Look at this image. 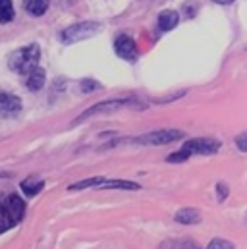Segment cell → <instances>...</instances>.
I'll list each match as a JSON object with an SVG mask.
<instances>
[{
	"label": "cell",
	"mask_w": 247,
	"mask_h": 249,
	"mask_svg": "<svg viewBox=\"0 0 247 249\" xmlns=\"http://www.w3.org/2000/svg\"><path fill=\"white\" fill-rule=\"evenodd\" d=\"M216 189H218V199H220V201H224V199L228 197V187L220 182V184L216 186Z\"/></svg>",
	"instance_id": "22"
},
{
	"label": "cell",
	"mask_w": 247,
	"mask_h": 249,
	"mask_svg": "<svg viewBox=\"0 0 247 249\" xmlns=\"http://www.w3.org/2000/svg\"><path fill=\"white\" fill-rule=\"evenodd\" d=\"M23 8L31 16H43L49 10V0H23Z\"/></svg>",
	"instance_id": "14"
},
{
	"label": "cell",
	"mask_w": 247,
	"mask_h": 249,
	"mask_svg": "<svg viewBox=\"0 0 247 249\" xmlns=\"http://www.w3.org/2000/svg\"><path fill=\"white\" fill-rule=\"evenodd\" d=\"M212 2H216V4H230V2H234V0H212Z\"/></svg>",
	"instance_id": "23"
},
{
	"label": "cell",
	"mask_w": 247,
	"mask_h": 249,
	"mask_svg": "<svg viewBox=\"0 0 247 249\" xmlns=\"http://www.w3.org/2000/svg\"><path fill=\"white\" fill-rule=\"evenodd\" d=\"M168 160H170V162H184V160H187V157H185L182 151H178V153L170 155V157H168Z\"/></svg>",
	"instance_id": "21"
},
{
	"label": "cell",
	"mask_w": 247,
	"mask_h": 249,
	"mask_svg": "<svg viewBox=\"0 0 247 249\" xmlns=\"http://www.w3.org/2000/svg\"><path fill=\"white\" fill-rule=\"evenodd\" d=\"M45 186V182L41 180V178H37V176H29V178H25L23 182H21V191H23V195H27V197H35L41 189Z\"/></svg>",
	"instance_id": "11"
},
{
	"label": "cell",
	"mask_w": 247,
	"mask_h": 249,
	"mask_svg": "<svg viewBox=\"0 0 247 249\" xmlns=\"http://www.w3.org/2000/svg\"><path fill=\"white\" fill-rule=\"evenodd\" d=\"M182 135H184V131H180V129H157L151 133H143L133 141L139 145H168L172 141H178Z\"/></svg>",
	"instance_id": "4"
},
{
	"label": "cell",
	"mask_w": 247,
	"mask_h": 249,
	"mask_svg": "<svg viewBox=\"0 0 247 249\" xmlns=\"http://www.w3.org/2000/svg\"><path fill=\"white\" fill-rule=\"evenodd\" d=\"M174 218H176V222H180V224H197V222L201 220V214H199L197 209H182V211L176 213Z\"/></svg>",
	"instance_id": "13"
},
{
	"label": "cell",
	"mask_w": 247,
	"mask_h": 249,
	"mask_svg": "<svg viewBox=\"0 0 247 249\" xmlns=\"http://www.w3.org/2000/svg\"><path fill=\"white\" fill-rule=\"evenodd\" d=\"M79 85H81V91H83V93H93V91L101 89V85H99L97 81H93V79H83Z\"/></svg>",
	"instance_id": "18"
},
{
	"label": "cell",
	"mask_w": 247,
	"mask_h": 249,
	"mask_svg": "<svg viewBox=\"0 0 247 249\" xmlns=\"http://www.w3.org/2000/svg\"><path fill=\"white\" fill-rule=\"evenodd\" d=\"M114 51L116 54L124 60H135L139 51H137V43L129 37V35H118L114 41Z\"/></svg>",
	"instance_id": "6"
},
{
	"label": "cell",
	"mask_w": 247,
	"mask_h": 249,
	"mask_svg": "<svg viewBox=\"0 0 247 249\" xmlns=\"http://www.w3.org/2000/svg\"><path fill=\"white\" fill-rule=\"evenodd\" d=\"M21 110V101L19 97L16 95H10V93H0V114H16Z\"/></svg>",
	"instance_id": "8"
},
{
	"label": "cell",
	"mask_w": 247,
	"mask_h": 249,
	"mask_svg": "<svg viewBox=\"0 0 247 249\" xmlns=\"http://www.w3.org/2000/svg\"><path fill=\"white\" fill-rule=\"evenodd\" d=\"M207 249H234V246L230 242H226V240H212Z\"/></svg>",
	"instance_id": "19"
},
{
	"label": "cell",
	"mask_w": 247,
	"mask_h": 249,
	"mask_svg": "<svg viewBox=\"0 0 247 249\" xmlns=\"http://www.w3.org/2000/svg\"><path fill=\"white\" fill-rule=\"evenodd\" d=\"M182 249H199V248H197V246H184Z\"/></svg>",
	"instance_id": "24"
},
{
	"label": "cell",
	"mask_w": 247,
	"mask_h": 249,
	"mask_svg": "<svg viewBox=\"0 0 247 249\" xmlns=\"http://www.w3.org/2000/svg\"><path fill=\"white\" fill-rule=\"evenodd\" d=\"M129 103H133L131 99H118V101H106V103H99V105H95V107H91L89 110H85L79 118H77V122H83L85 118H91V116H95V114H105V112H114V110H120L124 107H127Z\"/></svg>",
	"instance_id": "5"
},
{
	"label": "cell",
	"mask_w": 247,
	"mask_h": 249,
	"mask_svg": "<svg viewBox=\"0 0 247 249\" xmlns=\"http://www.w3.org/2000/svg\"><path fill=\"white\" fill-rule=\"evenodd\" d=\"M236 147H238L240 151L247 153V133H240V135L236 137Z\"/></svg>",
	"instance_id": "20"
},
{
	"label": "cell",
	"mask_w": 247,
	"mask_h": 249,
	"mask_svg": "<svg viewBox=\"0 0 247 249\" xmlns=\"http://www.w3.org/2000/svg\"><path fill=\"white\" fill-rule=\"evenodd\" d=\"M14 19V2L0 0V23H8Z\"/></svg>",
	"instance_id": "15"
},
{
	"label": "cell",
	"mask_w": 247,
	"mask_h": 249,
	"mask_svg": "<svg viewBox=\"0 0 247 249\" xmlns=\"http://www.w3.org/2000/svg\"><path fill=\"white\" fill-rule=\"evenodd\" d=\"M180 21V14L174 12V10H164L160 16H159V29L160 31H170L178 25Z\"/></svg>",
	"instance_id": "10"
},
{
	"label": "cell",
	"mask_w": 247,
	"mask_h": 249,
	"mask_svg": "<svg viewBox=\"0 0 247 249\" xmlns=\"http://www.w3.org/2000/svg\"><path fill=\"white\" fill-rule=\"evenodd\" d=\"M218 149H220L218 139H214V137H197V139L185 141L180 151L189 159L191 155H214Z\"/></svg>",
	"instance_id": "3"
},
{
	"label": "cell",
	"mask_w": 247,
	"mask_h": 249,
	"mask_svg": "<svg viewBox=\"0 0 247 249\" xmlns=\"http://www.w3.org/2000/svg\"><path fill=\"white\" fill-rule=\"evenodd\" d=\"M12 226H16V222L12 220V216L8 214L6 211V205H4V199H0V234L10 230Z\"/></svg>",
	"instance_id": "16"
},
{
	"label": "cell",
	"mask_w": 247,
	"mask_h": 249,
	"mask_svg": "<svg viewBox=\"0 0 247 249\" xmlns=\"http://www.w3.org/2000/svg\"><path fill=\"white\" fill-rule=\"evenodd\" d=\"M101 29H103V25L97 23V21H81V23H75V25L66 27L60 33V39L62 43L71 45V43H79L83 39L95 37L97 33H101Z\"/></svg>",
	"instance_id": "2"
},
{
	"label": "cell",
	"mask_w": 247,
	"mask_h": 249,
	"mask_svg": "<svg viewBox=\"0 0 247 249\" xmlns=\"http://www.w3.org/2000/svg\"><path fill=\"white\" fill-rule=\"evenodd\" d=\"M4 205H6V211H8V214L12 216V220L18 224V222H21V218H23V214H25V203L21 201V197H18V195H8V197H4Z\"/></svg>",
	"instance_id": "7"
},
{
	"label": "cell",
	"mask_w": 247,
	"mask_h": 249,
	"mask_svg": "<svg viewBox=\"0 0 247 249\" xmlns=\"http://www.w3.org/2000/svg\"><path fill=\"white\" fill-rule=\"evenodd\" d=\"M105 178H89V180H81L73 186H70V191H77V189H85V187H97Z\"/></svg>",
	"instance_id": "17"
},
{
	"label": "cell",
	"mask_w": 247,
	"mask_h": 249,
	"mask_svg": "<svg viewBox=\"0 0 247 249\" xmlns=\"http://www.w3.org/2000/svg\"><path fill=\"white\" fill-rule=\"evenodd\" d=\"M97 189H139V184L129 182V180H103Z\"/></svg>",
	"instance_id": "12"
},
{
	"label": "cell",
	"mask_w": 247,
	"mask_h": 249,
	"mask_svg": "<svg viewBox=\"0 0 247 249\" xmlns=\"http://www.w3.org/2000/svg\"><path fill=\"white\" fill-rule=\"evenodd\" d=\"M39 60H41V49L39 45H27L23 49H18L10 54L8 58V68L14 71V73H29L31 70H35L39 66Z\"/></svg>",
	"instance_id": "1"
},
{
	"label": "cell",
	"mask_w": 247,
	"mask_h": 249,
	"mask_svg": "<svg viewBox=\"0 0 247 249\" xmlns=\"http://www.w3.org/2000/svg\"><path fill=\"white\" fill-rule=\"evenodd\" d=\"M45 81H47V73H45V70L39 68V66H37L35 70H31V71L27 73V79H25V83H27V87H29L31 91L43 89Z\"/></svg>",
	"instance_id": "9"
}]
</instances>
